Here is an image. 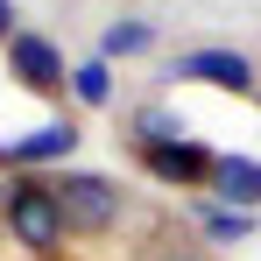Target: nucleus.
<instances>
[{
    "label": "nucleus",
    "mask_w": 261,
    "mask_h": 261,
    "mask_svg": "<svg viewBox=\"0 0 261 261\" xmlns=\"http://www.w3.org/2000/svg\"><path fill=\"white\" fill-rule=\"evenodd\" d=\"M155 261H205L198 247H170V254H155Z\"/></svg>",
    "instance_id": "obj_13"
},
{
    "label": "nucleus",
    "mask_w": 261,
    "mask_h": 261,
    "mask_svg": "<svg viewBox=\"0 0 261 261\" xmlns=\"http://www.w3.org/2000/svg\"><path fill=\"white\" fill-rule=\"evenodd\" d=\"M7 78L21 92H43V99H64V85H71L64 49L49 43V36H36V29H21V36L7 43Z\"/></svg>",
    "instance_id": "obj_3"
},
{
    "label": "nucleus",
    "mask_w": 261,
    "mask_h": 261,
    "mask_svg": "<svg viewBox=\"0 0 261 261\" xmlns=\"http://www.w3.org/2000/svg\"><path fill=\"white\" fill-rule=\"evenodd\" d=\"M49 184H57L64 226H71V233H85V240L113 233V226H120V212H127V191H120L113 176H99V170H57Z\"/></svg>",
    "instance_id": "obj_2"
},
{
    "label": "nucleus",
    "mask_w": 261,
    "mask_h": 261,
    "mask_svg": "<svg viewBox=\"0 0 261 261\" xmlns=\"http://www.w3.org/2000/svg\"><path fill=\"white\" fill-rule=\"evenodd\" d=\"M141 49H155V29H148V21H113V29H106V43H99V57H141Z\"/></svg>",
    "instance_id": "obj_10"
},
{
    "label": "nucleus",
    "mask_w": 261,
    "mask_h": 261,
    "mask_svg": "<svg viewBox=\"0 0 261 261\" xmlns=\"http://www.w3.org/2000/svg\"><path fill=\"white\" fill-rule=\"evenodd\" d=\"M0 226H7V240L21 247V254H57L64 247V205H57V184L36 170H14L7 184H0Z\"/></svg>",
    "instance_id": "obj_1"
},
{
    "label": "nucleus",
    "mask_w": 261,
    "mask_h": 261,
    "mask_svg": "<svg viewBox=\"0 0 261 261\" xmlns=\"http://www.w3.org/2000/svg\"><path fill=\"white\" fill-rule=\"evenodd\" d=\"M141 170L155 184H170V191H205L212 170H219V155L198 148V141H163V148H141Z\"/></svg>",
    "instance_id": "obj_5"
},
{
    "label": "nucleus",
    "mask_w": 261,
    "mask_h": 261,
    "mask_svg": "<svg viewBox=\"0 0 261 261\" xmlns=\"http://www.w3.org/2000/svg\"><path fill=\"white\" fill-rule=\"evenodd\" d=\"M71 92H78L85 106H106V99H113V71H106V57L78 64V71H71Z\"/></svg>",
    "instance_id": "obj_11"
},
{
    "label": "nucleus",
    "mask_w": 261,
    "mask_h": 261,
    "mask_svg": "<svg viewBox=\"0 0 261 261\" xmlns=\"http://www.w3.org/2000/svg\"><path fill=\"white\" fill-rule=\"evenodd\" d=\"M205 191H212L219 205L247 212V205H261V163H247V155H219V170H212Z\"/></svg>",
    "instance_id": "obj_6"
},
{
    "label": "nucleus",
    "mask_w": 261,
    "mask_h": 261,
    "mask_svg": "<svg viewBox=\"0 0 261 261\" xmlns=\"http://www.w3.org/2000/svg\"><path fill=\"white\" fill-rule=\"evenodd\" d=\"M127 141H134V155H141V148H163V141H184V120H176L170 106L148 99V106H134V113H127Z\"/></svg>",
    "instance_id": "obj_8"
},
{
    "label": "nucleus",
    "mask_w": 261,
    "mask_h": 261,
    "mask_svg": "<svg viewBox=\"0 0 261 261\" xmlns=\"http://www.w3.org/2000/svg\"><path fill=\"white\" fill-rule=\"evenodd\" d=\"M0 163H7V155H0Z\"/></svg>",
    "instance_id": "obj_14"
},
{
    "label": "nucleus",
    "mask_w": 261,
    "mask_h": 261,
    "mask_svg": "<svg viewBox=\"0 0 261 261\" xmlns=\"http://www.w3.org/2000/svg\"><path fill=\"white\" fill-rule=\"evenodd\" d=\"M170 78H191V85H212V92H240V99H254V64L240 57V49H219V43H205V49H184L170 64Z\"/></svg>",
    "instance_id": "obj_4"
},
{
    "label": "nucleus",
    "mask_w": 261,
    "mask_h": 261,
    "mask_svg": "<svg viewBox=\"0 0 261 261\" xmlns=\"http://www.w3.org/2000/svg\"><path fill=\"white\" fill-rule=\"evenodd\" d=\"M198 226H205V240H219V247H226V240H247V233H254V212H233V205H205V212H198Z\"/></svg>",
    "instance_id": "obj_9"
},
{
    "label": "nucleus",
    "mask_w": 261,
    "mask_h": 261,
    "mask_svg": "<svg viewBox=\"0 0 261 261\" xmlns=\"http://www.w3.org/2000/svg\"><path fill=\"white\" fill-rule=\"evenodd\" d=\"M71 148H78V127H71V120H49V127H36L29 141H14V148H7V170H29V163L71 155Z\"/></svg>",
    "instance_id": "obj_7"
},
{
    "label": "nucleus",
    "mask_w": 261,
    "mask_h": 261,
    "mask_svg": "<svg viewBox=\"0 0 261 261\" xmlns=\"http://www.w3.org/2000/svg\"><path fill=\"white\" fill-rule=\"evenodd\" d=\"M14 36H21V29H14V0H0V49L14 43Z\"/></svg>",
    "instance_id": "obj_12"
}]
</instances>
